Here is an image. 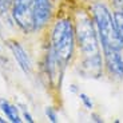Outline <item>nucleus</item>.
I'll list each match as a JSON object with an SVG mask.
<instances>
[{"label": "nucleus", "mask_w": 123, "mask_h": 123, "mask_svg": "<svg viewBox=\"0 0 123 123\" xmlns=\"http://www.w3.org/2000/svg\"><path fill=\"white\" fill-rule=\"evenodd\" d=\"M112 13H114V20H115V25H117V31H118L119 37L123 43V9L112 8Z\"/></svg>", "instance_id": "nucleus-10"}, {"label": "nucleus", "mask_w": 123, "mask_h": 123, "mask_svg": "<svg viewBox=\"0 0 123 123\" xmlns=\"http://www.w3.org/2000/svg\"><path fill=\"white\" fill-rule=\"evenodd\" d=\"M79 99H80V102H82V105L84 106V108H87L88 111L94 110V102H92V99L90 98L87 94H84V92H79Z\"/></svg>", "instance_id": "nucleus-11"}, {"label": "nucleus", "mask_w": 123, "mask_h": 123, "mask_svg": "<svg viewBox=\"0 0 123 123\" xmlns=\"http://www.w3.org/2000/svg\"><path fill=\"white\" fill-rule=\"evenodd\" d=\"M11 6H12V0H0V13L3 16H11Z\"/></svg>", "instance_id": "nucleus-12"}, {"label": "nucleus", "mask_w": 123, "mask_h": 123, "mask_svg": "<svg viewBox=\"0 0 123 123\" xmlns=\"http://www.w3.org/2000/svg\"><path fill=\"white\" fill-rule=\"evenodd\" d=\"M98 31L102 48H112L123 51V43L119 37L114 20L112 8L102 0H94L88 4Z\"/></svg>", "instance_id": "nucleus-3"}, {"label": "nucleus", "mask_w": 123, "mask_h": 123, "mask_svg": "<svg viewBox=\"0 0 123 123\" xmlns=\"http://www.w3.org/2000/svg\"><path fill=\"white\" fill-rule=\"evenodd\" d=\"M49 47L55 51L64 67L71 64L75 56L78 55L72 9L64 15L58 16L54 20L49 35Z\"/></svg>", "instance_id": "nucleus-1"}, {"label": "nucleus", "mask_w": 123, "mask_h": 123, "mask_svg": "<svg viewBox=\"0 0 123 123\" xmlns=\"http://www.w3.org/2000/svg\"><path fill=\"white\" fill-rule=\"evenodd\" d=\"M23 117H24V120H27V122H30V123L34 122V118H32V115H31L28 111H24V112H23Z\"/></svg>", "instance_id": "nucleus-16"}, {"label": "nucleus", "mask_w": 123, "mask_h": 123, "mask_svg": "<svg viewBox=\"0 0 123 123\" xmlns=\"http://www.w3.org/2000/svg\"><path fill=\"white\" fill-rule=\"evenodd\" d=\"M46 115H47V118H48L52 123H56L59 120L58 111H56L54 107H51V106H47V107H46Z\"/></svg>", "instance_id": "nucleus-13"}, {"label": "nucleus", "mask_w": 123, "mask_h": 123, "mask_svg": "<svg viewBox=\"0 0 123 123\" xmlns=\"http://www.w3.org/2000/svg\"><path fill=\"white\" fill-rule=\"evenodd\" d=\"M0 110L6 115V118L12 123H20L22 122V117L19 114V108L16 106L11 105L6 99H0Z\"/></svg>", "instance_id": "nucleus-9"}, {"label": "nucleus", "mask_w": 123, "mask_h": 123, "mask_svg": "<svg viewBox=\"0 0 123 123\" xmlns=\"http://www.w3.org/2000/svg\"><path fill=\"white\" fill-rule=\"evenodd\" d=\"M11 18L24 34H32L36 31L32 11V0H12Z\"/></svg>", "instance_id": "nucleus-4"}, {"label": "nucleus", "mask_w": 123, "mask_h": 123, "mask_svg": "<svg viewBox=\"0 0 123 123\" xmlns=\"http://www.w3.org/2000/svg\"><path fill=\"white\" fill-rule=\"evenodd\" d=\"M111 7L117 9H123V0H110Z\"/></svg>", "instance_id": "nucleus-14"}, {"label": "nucleus", "mask_w": 123, "mask_h": 123, "mask_svg": "<svg viewBox=\"0 0 123 123\" xmlns=\"http://www.w3.org/2000/svg\"><path fill=\"white\" fill-rule=\"evenodd\" d=\"M0 122H1V123H4V122H6V119H3V118L0 117Z\"/></svg>", "instance_id": "nucleus-17"}, {"label": "nucleus", "mask_w": 123, "mask_h": 123, "mask_svg": "<svg viewBox=\"0 0 123 123\" xmlns=\"http://www.w3.org/2000/svg\"><path fill=\"white\" fill-rule=\"evenodd\" d=\"M32 11L36 31L47 27L52 19V3L51 0H32Z\"/></svg>", "instance_id": "nucleus-7"}, {"label": "nucleus", "mask_w": 123, "mask_h": 123, "mask_svg": "<svg viewBox=\"0 0 123 123\" xmlns=\"http://www.w3.org/2000/svg\"><path fill=\"white\" fill-rule=\"evenodd\" d=\"M91 120L96 123H103V118L99 114H96V112H91Z\"/></svg>", "instance_id": "nucleus-15"}, {"label": "nucleus", "mask_w": 123, "mask_h": 123, "mask_svg": "<svg viewBox=\"0 0 123 123\" xmlns=\"http://www.w3.org/2000/svg\"><path fill=\"white\" fill-rule=\"evenodd\" d=\"M79 72L88 79H100L102 76H105L103 54L99 52L88 56H80Z\"/></svg>", "instance_id": "nucleus-6"}, {"label": "nucleus", "mask_w": 123, "mask_h": 123, "mask_svg": "<svg viewBox=\"0 0 123 123\" xmlns=\"http://www.w3.org/2000/svg\"><path fill=\"white\" fill-rule=\"evenodd\" d=\"M102 54L105 63V75L114 82L123 80V51L102 48Z\"/></svg>", "instance_id": "nucleus-5"}, {"label": "nucleus", "mask_w": 123, "mask_h": 123, "mask_svg": "<svg viewBox=\"0 0 123 123\" xmlns=\"http://www.w3.org/2000/svg\"><path fill=\"white\" fill-rule=\"evenodd\" d=\"M76 35L78 54L80 56H88L102 52L96 25L88 8V4H79L72 8Z\"/></svg>", "instance_id": "nucleus-2"}, {"label": "nucleus", "mask_w": 123, "mask_h": 123, "mask_svg": "<svg viewBox=\"0 0 123 123\" xmlns=\"http://www.w3.org/2000/svg\"><path fill=\"white\" fill-rule=\"evenodd\" d=\"M7 43H8V47L11 49V52H12L13 58H15L16 63L19 64V67L24 71V74H31L32 62H31V58L28 55V52L24 49V47L15 39H8Z\"/></svg>", "instance_id": "nucleus-8"}]
</instances>
